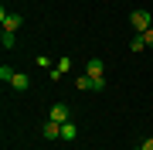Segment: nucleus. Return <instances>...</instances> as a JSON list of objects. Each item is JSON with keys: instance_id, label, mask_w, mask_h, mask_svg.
Returning <instances> with one entry per match:
<instances>
[{"instance_id": "obj_1", "label": "nucleus", "mask_w": 153, "mask_h": 150, "mask_svg": "<svg viewBox=\"0 0 153 150\" xmlns=\"http://www.w3.org/2000/svg\"><path fill=\"white\" fill-rule=\"evenodd\" d=\"M129 24H133V31H136V34H146V31L153 28V14H146V10H133V14H129Z\"/></svg>"}, {"instance_id": "obj_2", "label": "nucleus", "mask_w": 153, "mask_h": 150, "mask_svg": "<svg viewBox=\"0 0 153 150\" xmlns=\"http://www.w3.org/2000/svg\"><path fill=\"white\" fill-rule=\"evenodd\" d=\"M0 21H4V31H17L24 24V17L21 14H7V7H4V10H0Z\"/></svg>"}, {"instance_id": "obj_3", "label": "nucleus", "mask_w": 153, "mask_h": 150, "mask_svg": "<svg viewBox=\"0 0 153 150\" xmlns=\"http://www.w3.org/2000/svg\"><path fill=\"white\" fill-rule=\"evenodd\" d=\"M85 75H92V78H102V75H105V61H102V58H88V65H85Z\"/></svg>"}, {"instance_id": "obj_4", "label": "nucleus", "mask_w": 153, "mask_h": 150, "mask_svg": "<svg viewBox=\"0 0 153 150\" xmlns=\"http://www.w3.org/2000/svg\"><path fill=\"white\" fill-rule=\"evenodd\" d=\"M41 137H44V140H58V137H61V123L48 119V123L41 126Z\"/></svg>"}, {"instance_id": "obj_5", "label": "nucleus", "mask_w": 153, "mask_h": 150, "mask_svg": "<svg viewBox=\"0 0 153 150\" xmlns=\"http://www.w3.org/2000/svg\"><path fill=\"white\" fill-rule=\"evenodd\" d=\"M48 119H55V123H68V119H71V109L61 102V106H55V109H51V116H48Z\"/></svg>"}, {"instance_id": "obj_6", "label": "nucleus", "mask_w": 153, "mask_h": 150, "mask_svg": "<svg viewBox=\"0 0 153 150\" xmlns=\"http://www.w3.org/2000/svg\"><path fill=\"white\" fill-rule=\"evenodd\" d=\"M10 85H14L17 92H27V89H31V78L24 75V72H14V78H10Z\"/></svg>"}, {"instance_id": "obj_7", "label": "nucleus", "mask_w": 153, "mask_h": 150, "mask_svg": "<svg viewBox=\"0 0 153 150\" xmlns=\"http://www.w3.org/2000/svg\"><path fill=\"white\" fill-rule=\"evenodd\" d=\"M61 140H65V143H71V140H78V126H75V123H61Z\"/></svg>"}, {"instance_id": "obj_8", "label": "nucleus", "mask_w": 153, "mask_h": 150, "mask_svg": "<svg viewBox=\"0 0 153 150\" xmlns=\"http://www.w3.org/2000/svg\"><path fill=\"white\" fill-rule=\"evenodd\" d=\"M143 48H146V38L136 34V38H133V45H129V51H143Z\"/></svg>"}, {"instance_id": "obj_9", "label": "nucleus", "mask_w": 153, "mask_h": 150, "mask_svg": "<svg viewBox=\"0 0 153 150\" xmlns=\"http://www.w3.org/2000/svg\"><path fill=\"white\" fill-rule=\"evenodd\" d=\"M14 78V68L10 65H0V82H10Z\"/></svg>"}, {"instance_id": "obj_10", "label": "nucleus", "mask_w": 153, "mask_h": 150, "mask_svg": "<svg viewBox=\"0 0 153 150\" xmlns=\"http://www.w3.org/2000/svg\"><path fill=\"white\" fill-rule=\"evenodd\" d=\"M0 45H4V48H14V31H4V34H0Z\"/></svg>"}, {"instance_id": "obj_11", "label": "nucleus", "mask_w": 153, "mask_h": 150, "mask_svg": "<svg viewBox=\"0 0 153 150\" xmlns=\"http://www.w3.org/2000/svg\"><path fill=\"white\" fill-rule=\"evenodd\" d=\"M75 85H78V89H82V92H85V89H92V75H82V78H78Z\"/></svg>"}, {"instance_id": "obj_12", "label": "nucleus", "mask_w": 153, "mask_h": 150, "mask_svg": "<svg viewBox=\"0 0 153 150\" xmlns=\"http://www.w3.org/2000/svg\"><path fill=\"white\" fill-rule=\"evenodd\" d=\"M136 150H153V137H146V140H143V143H140Z\"/></svg>"}, {"instance_id": "obj_13", "label": "nucleus", "mask_w": 153, "mask_h": 150, "mask_svg": "<svg viewBox=\"0 0 153 150\" xmlns=\"http://www.w3.org/2000/svg\"><path fill=\"white\" fill-rule=\"evenodd\" d=\"M143 38H146V48H153V28H150L146 34H143Z\"/></svg>"}]
</instances>
